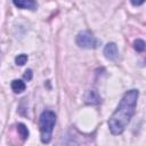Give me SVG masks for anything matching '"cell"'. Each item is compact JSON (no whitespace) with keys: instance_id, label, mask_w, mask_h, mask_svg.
<instances>
[{"instance_id":"6","label":"cell","mask_w":146,"mask_h":146,"mask_svg":"<svg viewBox=\"0 0 146 146\" xmlns=\"http://www.w3.org/2000/svg\"><path fill=\"white\" fill-rule=\"evenodd\" d=\"M84 100H86L87 104L96 105V104H99V103H100V97H99V95H98L97 91H95V90H89V91L86 94Z\"/></svg>"},{"instance_id":"8","label":"cell","mask_w":146,"mask_h":146,"mask_svg":"<svg viewBox=\"0 0 146 146\" xmlns=\"http://www.w3.org/2000/svg\"><path fill=\"white\" fill-rule=\"evenodd\" d=\"M17 130H18V133L22 136L23 139H26L29 137V130L23 123H18L17 124Z\"/></svg>"},{"instance_id":"7","label":"cell","mask_w":146,"mask_h":146,"mask_svg":"<svg viewBox=\"0 0 146 146\" xmlns=\"http://www.w3.org/2000/svg\"><path fill=\"white\" fill-rule=\"evenodd\" d=\"M25 88H26V86H25V83H24L22 80H14V81L11 82V89H13V91L16 92V94H19V92L24 91Z\"/></svg>"},{"instance_id":"12","label":"cell","mask_w":146,"mask_h":146,"mask_svg":"<svg viewBox=\"0 0 146 146\" xmlns=\"http://www.w3.org/2000/svg\"><path fill=\"white\" fill-rule=\"evenodd\" d=\"M130 1H131V3L133 6H140L141 3H144L145 0H130Z\"/></svg>"},{"instance_id":"1","label":"cell","mask_w":146,"mask_h":146,"mask_svg":"<svg viewBox=\"0 0 146 146\" xmlns=\"http://www.w3.org/2000/svg\"><path fill=\"white\" fill-rule=\"evenodd\" d=\"M138 96V90L131 89L127 91L122 97L119 106L108 120V128L113 135H121L124 131L125 127L135 114Z\"/></svg>"},{"instance_id":"3","label":"cell","mask_w":146,"mask_h":146,"mask_svg":"<svg viewBox=\"0 0 146 146\" xmlns=\"http://www.w3.org/2000/svg\"><path fill=\"white\" fill-rule=\"evenodd\" d=\"M76 44L81 48L92 49L96 47L97 41H96V38L94 36V34L90 31L86 30V31L79 32V34L76 35Z\"/></svg>"},{"instance_id":"5","label":"cell","mask_w":146,"mask_h":146,"mask_svg":"<svg viewBox=\"0 0 146 146\" xmlns=\"http://www.w3.org/2000/svg\"><path fill=\"white\" fill-rule=\"evenodd\" d=\"M14 5L17 8L21 9H35L36 8V2L35 0H13Z\"/></svg>"},{"instance_id":"11","label":"cell","mask_w":146,"mask_h":146,"mask_svg":"<svg viewBox=\"0 0 146 146\" xmlns=\"http://www.w3.org/2000/svg\"><path fill=\"white\" fill-rule=\"evenodd\" d=\"M24 78H25L27 81H30V80L32 79V70H26V71H25V74H24Z\"/></svg>"},{"instance_id":"9","label":"cell","mask_w":146,"mask_h":146,"mask_svg":"<svg viewBox=\"0 0 146 146\" xmlns=\"http://www.w3.org/2000/svg\"><path fill=\"white\" fill-rule=\"evenodd\" d=\"M146 44H145V42H144V40H140V39H137L135 42H133V48L138 51V52H143L144 50H145V47Z\"/></svg>"},{"instance_id":"4","label":"cell","mask_w":146,"mask_h":146,"mask_svg":"<svg viewBox=\"0 0 146 146\" xmlns=\"http://www.w3.org/2000/svg\"><path fill=\"white\" fill-rule=\"evenodd\" d=\"M104 55H105V57H106L107 59H110V60L116 59L117 56H119V50H117L116 44H115L114 42L107 43V44L105 46V48H104Z\"/></svg>"},{"instance_id":"10","label":"cell","mask_w":146,"mask_h":146,"mask_svg":"<svg viewBox=\"0 0 146 146\" xmlns=\"http://www.w3.org/2000/svg\"><path fill=\"white\" fill-rule=\"evenodd\" d=\"M26 60H27V56H26L25 54H21V55H18V56H16V58H15V63H16L17 65H19V66L24 65V64L26 63Z\"/></svg>"},{"instance_id":"2","label":"cell","mask_w":146,"mask_h":146,"mask_svg":"<svg viewBox=\"0 0 146 146\" xmlns=\"http://www.w3.org/2000/svg\"><path fill=\"white\" fill-rule=\"evenodd\" d=\"M56 123V114L51 111H43L39 119V128L41 133V141L48 144L51 139L52 130Z\"/></svg>"}]
</instances>
